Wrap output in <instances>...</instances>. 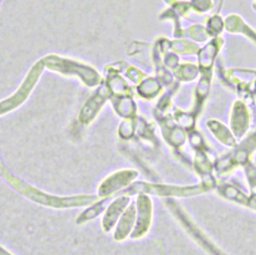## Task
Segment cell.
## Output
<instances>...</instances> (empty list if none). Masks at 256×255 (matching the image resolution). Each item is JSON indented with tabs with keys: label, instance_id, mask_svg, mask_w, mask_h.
Instances as JSON below:
<instances>
[{
	"label": "cell",
	"instance_id": "obj_3",
	"mask_svg": "<svg viewBox=\"0 0 256 255\" xmlns=\"http://www.w3.org/2000/svg\"><path fill=\"white\" fill-rule=\"evenodd\" d=\"M127 202H128V198L122 197V198L114 201L110 205V207L108 208V210L106 212L104 220H103V226H104L105 230H109L114 225L118 215L120 214L122 209L125 207Z\"/></svg>",
	"mask_w": 256,
	"mask_h": 255
},
{
	"label": "cell",
	"instance_id": "obj_2",
	"mask_svg": "<svg viewBox=\"0 0 256 255\" xmlns=\"http://www.w3.org/2000/svg\"><path fill=\"white\" fill-rule=\"evenodd\" d=\"M135 175L136 173L133 171H121L111 175L102 183L101 187L99 188V194L107 195L122 187H125L135 177Z\"/></svg>",
	"mask_w": 256,
	"mask_h": 255
},
{
	"label": "cell",
	"instance_id": "obj_4",
	"mask_svg": "<svg viewBox=\"0 0 256 255\" xmlns=\"http://www.w3.org/2000/svg\"><path fill=\"white\" fill-rule=\"evenodd\" d=\"M133 216H134V209H133V205H131L126 212L123 214V217L118 225V229L117 232L115 233V238L117 239H122L123 237H125L127 235V233L129 232L130 228H131V223L133 221Z\"/></svg>",
	"mask_w": 256,
	"mask_h": 255
},
{
	"label": "cell",
	"instance_id": "obj_1",
	"mask_svg": "<svg viewBox=\"0 0 256 255\" xmlns=\"http://www.w3.org/2000/svg\"><path fill=\"white\" fill-rule=\"evenodd\" d=\"M8 180L12 186H14L18 191H20L22 194H24L31 200L38 202L40 204L48 205V206H52V207H72V206L86 205L95 199V197H93V196H78V197L60 198V197L45 194L39 190L31 188V187L27 186L25 183H23L22 181H19L18 179H16L15 177L10 176Z\"/></svg>",
	"mask_w": 256,
	"mask_h": 255
}]
</instances>
